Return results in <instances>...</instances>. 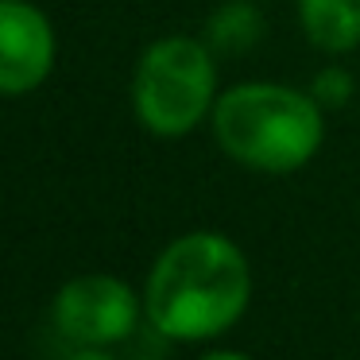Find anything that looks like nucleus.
Listing matches in <instances>:
<instances>
[{"mask_svg": "<svg viewBox=\"0 0 360 360\" xmlns=\"http://www.w3.org/2000/svg\"><path fill=\"white\" fill-rule=\"evenodd\" d=\"M217 105L213 47L194 35H167L143 47L132 74V112L151 136L182 140Z\"/></svg>", "mask_w": 360, "mask_h": 360, "instance_id": "nucleus-3", "label": "nucleus"}, {"mask_svg": "<svg viewBox=\"0 0 360 360\" xmlns=\"http://www.w3.org/2000/svg\"><path fill=\"white\" fill-rule=\"evenodd\" d=\"M51 321L78 349H109L128 341L148 318H143V295H136L128 279L89 271L58 287L51 302Z\"/></svg>", "mask_w": 360, "mask_h": 360, "instance_id": "nucleus-4", "label": "nucleus"}, {"mask_svg": "<svg viewBox=\"0 0 360 360\" xmlns=\"http://www.w3.org/2000/svg\"><path fill=\"white\" fill-rule=\"evenodd\" d=\"M264 16L252 0H225L205 24V43L217 55H244L264 39Z\"/></svg>", "mask_w": 360, "mask_h": 360, "instance_id": "nucleus-7", "label": "nucleus"}, {"mask_svg": "<svg viewBox=\"0 0 360 360\" xmlns=\"http://www.w3.org/2000/svg\"><path fill=\"white\" fill-rule=\"evenodd\" d=\"M252 302V267L225 233H182L143 279V318L163 341L198 345L229 333Z\"/></svg>", "mask_w": 360, "mask_h": 360, "instance_id": "nucleus-1", "label": "nucleus"}, {"mask_svg": "<svg viewBox=\"0 0 360 360\" xmlns=\"http://www.w3.org/2000/svg\"><path fill=\"white\" fill-rule=\"evenodd\" d=\"M66 360H117V356H109L105 349H74Z\"/></svg>", "mask_w": 360, "mask_h": 360, "instance_id": "nucleus-10", "label": "nucleus"}, {"mask_svg": "<svg viewBox=\"0 0 360 360\" xmlns=\"http://www.w3.org/2000/svg\"><path fill=\"white\" fill-rule=\"evenodd\" d=\"M58 39L51 16L32 0H0V94L24 97L51 78Z\"/></svg>", "mask_w": 360, "mask_h": 360, "instance_id": "nucleus-5", "label": "nucleus"}, {"mask_svg": "<svg viewBox=\"0 0 360 360\" xmlns=\"http://www.w3.org/2000/svg\"><path fill=\"white\" fill-rule=\"evenodd\" d=\"M213 140L233 163L259 174H295L326 143V109L310 89L279 82H240L217 94Z\"/></svg>", "mask_w": 360, "mask_h": 360, "instance_id": "nucleus-2", "label": "nucleus"}, {"mask_svg": "<svg viewBox=\"0 0 360 360\" xmlns=\"http://www.w3.org/2000/svg\"><path fill=\"white\" fill-rule=\"evenodd\" d=\"M298 24L310 47L349 55L360 47V0H298Z\"/></svg>", "mask_w": 360, "mask_h": 360, "instance_id": "nucleus-6", "label": "nucleus"}, {"mask_svg": "<svg viewBox=\"0 0 360 360\" xmlns=\"http://www.w3.org/2000/svg\"><path fill=\"white\" fill-rule=\"evenodd\" d=\"M198 360H252L248 352H236V349H213V352H202Z\"/></svg>", "mask_w": 360, "mask_h": 360, "instance_id": "nucleus-9", "label": "nucleus"}, {"mask_svg": "<svg viewBox=\"0 0 360 360\" xmlns=\"http://www.w3.org/2000/svg\"><path fill=\"white\" fill-rule=\"evenodd\" d=\"M356 94V82L345 66H326L318 78L310 82V97L321 105V109H345Z\"/></svg>", "mask_w": 360, "mask_h": 360, "instance_id": "nucleus-8", "label": "nucleus"}]
</instances>
